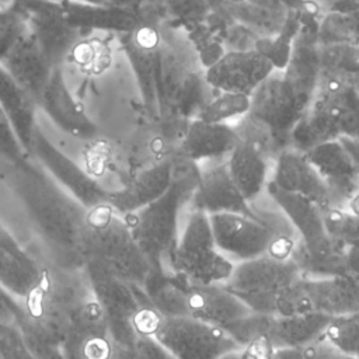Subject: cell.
<instances>
[{
    "label": "cell",
    "mask_w": 359,
    "mask_h": 359,
    "mask_svg": "<svg viewBox=\"0 0 359 359\" xmlns=\"http://www.w3.org/2000/svg\"><path fill=\"white\" fill-rule=\"evenodd\" d=\"M22 0H0V14H11L20 11Z\"/></svg>",
    "instance_id": "obj_49"
},
{
    "label": "cell",
    "mask_w": 359,
    "mask_h": 359,
    "mask_svg": "<svg viewBox=\"0 0 359 359\" xmlns=\"http://www.w3.org/2000/svg\"><path fill=\"white\" fill-rule=\"evenodd\" d=\"M83 271L90 292L104 313L112 341L135 344L137 335L133 330V320L142 306L149 303L142 289L91 258L83 261Z\"/></svg>",
    "instance_id": "obj_9"
},
{
    "label": "cell",
    "mask_w": 359,
    "mask_h": 359,
    "mask_svg": "<svg viewBox=\"0 0 359 359\" xmlns=\"http://www.w3.org/2000/svg\"><path fill=\"white\" fill-rule=\"evenodd\" d=\"M198 180L188 208L206 215L233 212L257 217L258 212L244 199L231 180L226 160L196 164Z\"/></svg>",
    "instance_id": "obj_15"
},
{
    "label": "cell",
    "mask_w": 359,
    "mask_h": 359,
    "mask_svg": "<svg viewBox=\"0 0 359 359\" xmlns=\"http://www.w3.org/2000/svg\"><path fill=\"white\" fill-rule=\"evenodd\" d=\"M316 39L318 45L355 43L358 45V11L324 13L317 25Z\"/></svg>",
    "instance_id": "obj_37"
},
{
    "label": "cell",
    "mask_w": 359,
    "mask_h": 359,
    "mask_svg": "<svg viewBox=\"0 0 359 359\" xmlns=\"http://www.w3.org/2000/svg\"><path fill=\"white\" fill-rule=\"evenodd\" d=\"M320 338L344 355L358 356L359 313L330 317Z\"/></svg>",
    "instance_id": "obj_38"
},
{
    "label": "cell",
    "mask_w": 359,
    "mask_h": 359,
    "mask_svg": "<svg viewBox=\"0 0 359 359\" xmlns=\"http://www.w3.org/2000/svg\"><path fill=\"white\" fill-rule=\"evenodd\" d=\"M13 167L11 187L34 230L53 254V265L81 268L87 210L34 158L28 157Z\"/></svg>",
    "instance_id": "obj_2"
},
{
    "label": "cell",
    "mask_w": 359,
    "mask_h": 359,
    "mask_svg": "<svg viewBox=\"0 0 359 359\" xmlns=\"http://www.w3.org/2000/svg\"><path fill=\"white\" fill-rule=\"evenodd\" d=\"M217 250L233 264L264 254L290 258L297 236L287 219L276 213H259L257 217L222 212L208 215Z\"/></svg>",
    "instance_id": "obj_6"
},
{
    "label": "cell",
    "mask_w": 359,
    "mask_h": 359,
    "mask_svg": "<svg viewBox=\"0 0 359 359\" xmlns=\"http://www.w3.org/2000/svg\"><path fill=\"white\" fill-rule=\"evenodd\" d=\"M0 65L38 105V100L55 67L49 63L42 49L29 34L28 27Z\"/></svg>",
    "instance_id": "obj_27"
},
{
    "label": "cell",
    "mask_w": 359,
    "mask_h": 359,
    "mask_svg": "<svg viewBox=\"0 0 359 359\" xmlns=\"http://www.w3.org/2000/svg\"><path fill=\"white\" fill-rule=\"evenodd\" d=\"M300 283L311 311L330 317L359 313L358 275L302 278Z\"/></svg>",
    "instance_id": "obj_26"
},
{
    "label": "cell",
    "mask_w": 359,
    "mask_h": 359,
    "mask_svg": "<svg viewBox=\"0 0 359 359\" xmlns=\"http://www.w3.org/2000/svg\"><path fill=\"white\" fill-rule=\"evenodd\" d=\"M358 83L318 73L314 97L293 128L289 146L304 153L341 136L358 137Z\"/></svg>",
    "instance_id": "obj_4"
},
{
    "label": "cell",
    "mask_w": 359,
    "mask_h": 359,
    "mask_svg": "<svg viewBox=\"0 0 359 359\" xmlns=\"http://www.w3.org/2000/svg\"><path fill=\"white\" fill-rule=\"evenodd\" d=\"M272 161L273 157L268 150L248 137H241L227 156L229 174L247 202L252 203L265 191L271 178Z\"/></svg>",
    "instance_id": "obj_23"
},
{
    "label": "cell",
    "mask_w": 359,
    "mask_h": 359,
    "mask_svg": "<svg viewBox=\"0 0 359 359\" xmlns=\"http://www.w3.org/2000/svg\"><path fill=\"white\" fill-rule=\"evenodd\" d=\"M185 170L174 175L170 188L143 209L122 216L151 269L171 272V259L181 223L196 187L198 167L185 160Z\"/></svg>",
    "instance_id": "obj_3"
},
{
    "label": "cell",
    "mask_w": 359,
    "mask_h": 359,
    "mask_svg": "<svg viewBox=\"0 0 359 359\" xmlns=\"http://www.w3.org/2000/svg\"><path fill=\"white\" fill-rule=\"evenodd\" d=\"M273 63L259 50H226L203 72L210 88L227 93H251L272 73Z\"/></svg>",
    "instance_id": "obj_14"
},
{
    "label": "cell",
    "mask_w": 359,
    "mask_h": 359,
    "mask_svg": "<svg viewBox=\"0 0 359 359\" xmlns=\"http://www.w3.org/2000/svg\"><path fill=\"white\" fill-rule=\"evenodd\" d=\"M20 299L0 286V339L21 332Z\"/></svg>",
    "instance_id": "obj_42"
},
{
    "label": "cell",
    "mask_w": 359,
    "mask_h": 359,
    "mask_svg": "<svg viewBox=\"0 0 359 359\" xmlns=\"http://www.w3.org/2000/svg\"><path fill=\"white\" fill-rule=\"evenodd\" d=\"M27 31V20L21 11L0 14V62Z\"/></svg>",
    "instance_id": "obj_43"
},
{
    "label": "cell",
    "mask_w": 359,
    "mask_h": 359,
    "mask_svg": "<svg viewBox=\"0 0 359 359\" xmlns=\"http://www.w3.org/2000/svg\"><path fill=\"white\" fill-rule=\"evenodd\" d=\"M20 11L27 20L29 34L53 67L62 66L73 46L81 39L79 28L73 27L59 0H22Z\"/></svg>",
    "instance_id": "obj_13"
},
{
    "label": "cell",
    "mask_w": 359,
    "mask_h": 359,
    "mask_svg": "<svg viewBox=\"0 0 359 359\" xmlns=\"http://www.w3.org/2000/svg\"><path fill=\"white\" fill-rule=\"evenodd\" d=\"M189 286L191 282L175 272L150 269L140 289L158 314L164 317H188Z\"/></svg>",
    "instance_id": "obj_33"
},
{
    "label": "cell",
    "mask_w": 359,
    "mask_h": 359,
    "mask_svg": "<svg viewBox=\"0 0 359 359\" xmlns=\"http://www.w3.org/2000/svg\"><path fill=\"white\" fill-rule=\"evenodd\" d=\"M238 1H243V0H222V6L230 4V3H238ZM222 6H220V7H222Z\"/></svg>",
    "instance_id": "obj_51"
},
{
    "label": "cell",
    "mask_w": 359,
    "mask_h": 359,
    "mask_svg": "<svg viewBox=\"0 0 359 359\" xmlns=\"http://www.w3.org/2000/svg\"><path fill=\"white\" fill-rule=\"evenodd\" d=\"M0 358L1 359H34L28 351L21 332L0 339Z\"/></svg>",
    "instance_id": "obj_45"
},
{
    "label": "cell",
    "mask_w": 359,
    "mask_h": 359,
    "mask_svg": "<svg viewBox=\"0 0 359 359\" xmlns=\"http://www.w3.org/2000/svg\"><path fill=\"white\" fill-rule=\"evenodd\" d=\"M323 220L328 238L341 248L355 250L359 240L358 212L328 206L323 209Z\"/></svg>",
    "instance_id": "obj_36"
},
{
    "label": "cell",
    "mask_w": 359,
    "mask_h": 359,
    "mask_svg": "<svg viewBox=\"0 0 359 359\" xmlns=\"http://www.w3.org/2000/svg\"><path fill=\"white\" fill-rule=\"evenodd\" d=\"M38 108L43 109L57 128L74 137L91 139L97 133V126L69 91L62 66L52 70L38 100Z\"/></svg>",
    "instance_id": "obj_21"
},
{
    "label": "cell",
    "mask_w": 359,
    "mask_h": 359,
    "mask_svg": "<svg viewBox=\"0 0 359 359\" xmlns=\"http://www.w3.org/2000/svg\"><path fill=\"white\" fill-rule=\"evenodd\" d=\"M327 187L331 206L356 212L359 189L358 137L341 136L304 151Z\"/></svg>",
    "instance_id": "obj_11"
},
{
    "label": "cell",
    "mask_w": 359,
    "mask_h": 359,
    "mask_svg": "<svg viewBox=\"0 0 359 359\" xmlns=\"http://www.w3.org/2000/svg\"><path fill=\"white\" fill-rule=\"evenodd\" d=\"M187 311L188 317L222 327L224 330L230 324L251 313V309L223 283H191Z\"/></svg>",
    "instance_id": "obj_25"
},
{
    "label": "cell",
    "mask_w": 359,
    "mask_h": 359,
    "mask_svg": "<svg viewBox=\"0 0 359 359\" xmlns=\"http://www.w3.org/2000/svg\"><path fill=\"white\" fill-rule=\"evenodd\" d=\"M59 1L67 21L80 31L93 28L125 34L143 20L136 11L111 4H94L81 0Z\"/></svg>",
    "instance_id": "obj_29"
},
{
    "label": "cell",
    "mask_w": 359,
    "mask_h": 359,
    "mask_svg": "<svg viewBox=\"0 0 359 359\" xmlns=\"http://www.w3.org/2000/svg\"><path fill=\"white\" fill-rule=\"evenodd\" d=\"M269 182L280 191L296 194L316 202L321 209L331 206L325 184L304 153L286 147L272 161Z\"/></svg>",
    "instance_id": "obj_20"
},
{
    "label": "cell",
    "mask_w": 359,
    "mask_h": 359,
    "mask_svg": "<svg viewBox=\"0 0 359 359\" xmlns=\"http://www.w3.org/2000/svg\"><path fill=\"white\" fill-rule=\"evenodd\" d=\"M302 278L290 258L264 254L234 264L229 279L223 283L236 296L268 293L297 282Z\"/></svg>",
    "instance_id": "obj_16"
},
{
    "label": "cell",
    "mask_w": 359,
    "mask_h": 359,
    "mask_svg": "<svg viewBox=\"0 0 359 359\" xmlns=\"http://www.w3.org/2000/svg\"><path fill=\"white\" fill-rule=\"evenodd\" d=\"M318 73L358 83V45H318Z\"/></svg>",
    "instance_id": "obj_35"
},
{
    "label": "cell",
    "mask_w": 359,
    "mask_h": 359,
    "mask_svg": "<svg viewBox=\"0 0 359 359\" xmlns=\"http://www.w3.org/2000/svg\"><path fill=\"white\" fill-rule=\"evenodd\" d=\"M41 262L0 222V286L24 297L41 275Z\"/></svg>",
    "instance_id": "obj_28"
},
{
    "label": "cell",
    "mask_w": 359,
    "mask_h": 359,
    "mask_svg": "<svg viewBox=\"0 0 359 359\" xmlns=\"http://www.w3.org/2000/svg\"><path fill=\"white\" fill-rule=\"evenodd\" d=\"M20 330L22 339L34 359H65L60 342L48 338L46 335L34 330L21 320Z\"/></svg>",
    "instance_id": "obj_41"
},
{
    "label": "cell",
    "mask_w": 359,
    "mask_h": 359,
    "mask_svg": "<svg viewBox=\"0 0 359 359\" xmlns=\"http://www.w3.org/2000/svg\"><path fill=\"white\" fill-rule=\"evenodd\" d=\"M0 359H1V358H0Z\"/></svg>",
    "instance_id": "obj_53"
},
{
    "label": "cell",
    "mask_w": 359,
    "mask_h": 359,
    "mask_svg": "<svg viewBox=\"0 0 359 359\" xmlns=\"http://www.w3.org/2000/svg\"><path fill=\"white\" fill-rule=\"evenodd\" d=\"M250 108V95L240 93L220 91L219 95L210 97L199 109L195 118L208 122H229L243 118Z\"/></svg>",
    "instance_id": "obj_39"
},
{
    "label": "cell",
    "mask_w": 359,
    "mask_h": 359,
    "mask_svg": "<svg viewBox=\"0 0 359 359\" xmlns=\"http://www.w3.org/2000/svg\"><path fill=\"white\" fill-rule=\"evenodd\" d=\"M175 161L163 160L139 172L126 187L108 192L107 203L121 216L135 213L158 199L171 185Z\"/></svg>",
    "instance_id": "obj_24"
},
{
    "label": "cell",
    "mask_w": 359,
    "mask_h": 359,
    "mask_svg": "<svg viewBox=\"0 0 359 359\" xmlns=\"http://www.w3.org/2000/svg\"><path fill=\"white\" fill-rule=\"evenodd\" d=\"M65 359H108L112 338L107 320L94 297L84 302L73 314L62 339Z\"/></svg>",
    "instance_id": "obj_17"
},
{
    "label": "cell",
    "mask_w": 359,
    "mask_h": 359,
    "mask_svg": "<svg viewBox=\"0 0 359 359\" xmlns=\"http://www.w3.org/2000/svg\"><path fill=\"white\" fill-rule=\"evenodd\" d=\"M217 359H251L244 348H237L220 355Z\"/></svg>",
    "instance_id": "obj_50"
},
{
    "label": "cell",
    "mask_w": 359,
    "mask_h": 359,
    "mask_svg": "<svg viewBox=\"0 0 359 359\" xmlns=\"http://www.w3.org/2000/svg\"><path fill=\"white\" fill-rule=\"evenodd\" d=\"M317 24L300 22L283 69L251 93L248 112L238 119L240 136L261 143L272 157L289 146V136L309 108L318 81Z\"/></svg>",
    "instance_id": "obj_1"
},
{
    "label": "cell",
    "mask_w": 359,
    "mask_h": 359,
    "mask_svg": "<svg viewBox=\"0 0 359 359\" xmlns=\"http://www.w3.org/2000/svg\"><path fill=\"white\" fill-rule=\"evenodd\" d=\"M300 279L289 286H285L273 292L247 294V296H241L240 299L252 311L266 314V316L286 317V316L309 313L311 311V307L302 287Z\"/></svg>",
    "instance_id": "obj_34"
},
{
    "label": "cell",
    "mask_w": 359,
    "mask_h": 359,
    "mask_svg": "<svg viewBox=\"0 0 359 359\" xmlns=\"http://www.w3.org/2000/svg\"><path fill=\"white\" fill-rule=\"evenodd\" d=\"M0 107L7 115L22 149L29 156L32 135L36 128V102L0 65Z\"/></svg>",
    "instance_id": "obj_32"
},
{
    "label": "cell",
    "mask_w": 359,
    "mask_h": 359,
    "mask_svg": "<svg viewBox=\"0 0 359 359\" xmlns=\"http://www.w3.org/2000/svg\"><path fill=\"white\" fill-rule=\"evenodd\" d=\"M0 157L7 160L11 165H17L29 157L22 149L1 107H0Z\"/></svg>",
    "instance_id": "obj_44"
},
{
    "label": "cell",
    "mask_w": 359,
    "mask_h": 359,
    "mask_svg": "<svg viewBox=\"0 0 359 359\" xmlns=\"http://www.w3.org/2000/svg\"><path fill=\"white\" fill-rule=\"evenodd\" d=\"M108 359H142L135 344H121L112 341V351Z\"/></svg>",
    "instance_id": "obj_48"
},
{
    "label": "cell",
    "mask_w": 359,
    "mask_h": 359,
    "mask_svg": "<svg viewBox=\"0 0 359 359\" xmlns=\"http://www.w3.org/2000/svg\"><path fill=\"white\" fill-rule=\"evenodd\" d=\"M29 157L86 210L105 203L108 191L50 143L38 126L32 135Z\"/></svg>",
    "instance_id": "obj_12"
},
{
    "label": "cell",
    "mask_w": 359,
    "mask_h": 359,
    "mask_svg": "<svg viewBox=\"0 0 359 359\" xmlns=\"http://www.w3.org/2000/svg\"><path fill=\"white\" fill-rule=\"evenodd\" d=\"M234 264L216 247L208 215L187 209L171 259V272L195 285L224 283Z\"/></svg>",
    "instance_id": "obj_8"
},
{
    "label": "cell",
    "mask_w": 359,
    "mask_h": 359,
    "mask_svg": "<svg viewBox=\"0 0 359 359\" xmlns=\"http://www.w3.org/2000/svg\"><path fill=\"white\" fill-rule=\"evenodd\" d=\"M135 345L142 359H174L151 337H137Z\"/></svg>",
    "instance_id": "obj_46"
},
{
    "label": "cell",
    "mask_w": 359,
    "mask_h": 359,
    "mask_svg": "<svg viewBox=\"0 0 359 359\" xmlns=\"http://www.w3.org/2000/svg\"><path fill=\"white\" fill-rule=\"evenodd\" d=\"M77 269L42 264L35 286L20 299L21 321L62 344L73 314L93 297L84 271Z\"/></svg>",
    "instance_id": "obj_5"
},
{
    "label": "cell",
    "mask_w": 359,
    "mask_h": 359,
    "mask_svg": "<svg viewBox=\"0 0 359 359\" xmlns=\"http://www.w3.org/2000/svg\"><path fill=\"white\" fill-rule=\"evenodd\" d=\"M275 356L278 359H358V356L341 353L321 338L300 346L276 349Z\"/></svg>",
    "instance_id": "obj_40"
},
{
    "label": "cell",
    "mask_w": 359,
    "mask_h": 359,
    "mask_svg": "<svg viewBox=\"0 0 359 359\" xmlns=\"http://www.w3.org/2000/svg\"><path fill=\"white\" fill-rule=\"evenodd\" d=\"M324 13L328 11H342L355 13L358 11V0H311Z\"/></svg>",
    "instance_id": "obj_47"
},
{
    "label": "cell",
    "mask_w": 359,
    "mask_h": 359,
    "mask_svg": "<svg viewBox=\"0 0 359 359\" xmlns=\"http://www.w3.org/2000/svg\"><path fill=\"white\" fill-rule=\"evenodd\" d=\"M330 316L309 311L286 317L268 316L264 338L276 349L300 346L321 337Z\"/></svg>",
    "instance_id": "obj_31"
},
{
    "label": "cell",
    "mask_w": 359,
    "mask_h": 359,
    "mask_svg": "<svg viewBox=\"0 0 359 359\" xmlns=\"http://www.w3.org/2000/svg\"><path fill=\"white\" fill-rule=\"evenodd\" d=\"M233 21L259 38H273L287 22L290 8L283 0H243L220 7Z\"/></svg>",
    "instance_id": "obj_30"
},
{
    "label": "cell",
    "mask_w": 359,
    "mask_h": 359,
    "mask_svg": "<svg viewBox=\"0 0 359 359\" xmlns=\"http://www.w3.org/2000/svg\"><path fill=\"white\" fill-rule=\"evenodd\" d=\"M240 139L236 125L192 118L184 128L178 157L194 164L226 160Z\"/></svg>",
    "instance_id": "obj_19"
},
{
    "label": "cell",
    "mask_w": 359,
    "mask_h": 359,
    "mask_svg": "<svg viewBox=\"0 0 359 359\" xmlns=\"http://www.w3.org/2000/svg\"><path fill=\"white\" fill-rule=\"evenodd\" d=\"M86 258L100 262L112 273L139 287L151 269L125 219L107 202L86 212L83 261Z\"/></svg>",
    "instance_id": "obj_7"
},
{
    "label": "cell",
    "mask_w": 359,
    "mask_h": 359,
    "mask_svg": "<svg viewBox=\"0 0 359 359\" xmlns=\"http://www.w3.org/2000/svg\"><path fill=\"white\" fill-rule=\"evenodd\" d=\"M265 191L290 223L302 247L320 250L334 244L325 233L323 209L316 202L296 194L280 191L269 181Z\"/></svg>",
    "instance_id": "obj_22"
},
{
    "label": "cell",
    "mask_w": 359,
    "mask_h": 359,
    "mask_svg": "<svg viewBox=\"0 0 359 359\" xmlns=\"http://www.w3.org/2000/svg\"><path fill=\"white\" fill-rule=\"evenodd\" d=\"M150 337L174 359H217L240 348L222 327L192 317L160 316Z\"/></svg>",
    "instance_id": "obj_10"
},
{
    "label": "cell",
    "mask_w": 359,
    "mask_h": 359,
    "mask_svg": "<svg viewBox=\"0 0 359 359\" xmlns=\"http://www.w3.org/2000/svg\"><path fill=\"white\" fill-rule=\"evenodd\" d=\"M86 3H94V4H104V0H81Z\"/></svg>",
    "instance_id": "obj_52"
},
{
    "label": "cell",
    "mask_w": 359,
    "mask_h": 359,
    "mask_svg": "<svg viewBox=\"0 0 359 359\" xmlns=\"http://www.w3.org/2000/svg\"><path fill=\"white\" fill-rule=\"evenodd\" d=\"M161 32L158 21L143 18L132 31L123 34V46L137 76L146 107L157 112V73Z\"/></svg>",
    "instance_id": "obj_18"
}]
</instances>
